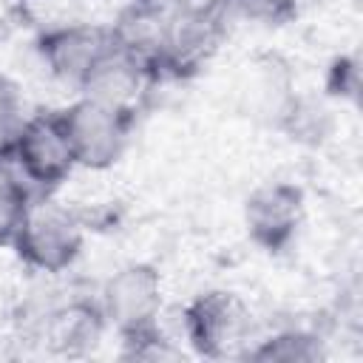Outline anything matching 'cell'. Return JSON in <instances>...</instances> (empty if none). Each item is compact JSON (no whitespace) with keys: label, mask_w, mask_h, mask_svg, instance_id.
Returning <instances> with one entry per match:
<instances>
[{"label":"cell","mask_w":363,"mask_h":363,"mask_svg":"<svg viewBox=\"0 0 363 363\" xmlns=\"http://www.w3.org/2000/svg\"><path fill=\"white\" fill-rule=\"evenodd\" d=\"M122 337V357L128 360H147V363H162V360H182V349L162 335V329L156 323L119 335Z\"/></svg>","instance_id":"obj_13"},{"label":"cell","mask_w":363,"mask_h":363,"mask_svg":"<svg viewBox=\"0 0 363 363\" xmlns=\"http://www.w3.org/2000/svg\"><path fill=\"white\" fill-rule=\"evenodd\" d=\"M142 3H147V6H156V9H162V11H176V9L193 6V3H199V0H142Z\"/></svg>","instance_id":"obj_16"},{"label":"cell","mask_w":363,"mask_h":363,"mask_svg":"<svg viewBox=\"0 0 363 363\" xmlns=\"http://www.w3.org/2000/svg\"><path fill=\"white\" fill-rule=\"evenodd\" d=\"M227 23L230 20L218 0H199L193 6L170 11L159 62V82L184 79L204 68L227 37Z\"/></svg>","instance_id":"obj_2"},{"label":"cell","mask_w":363,"mask_h":363,"mask_svg":"<svg viewBox=\"0 0 363 363\" xmlns=\"http://www.w3.org/2000/svg\"><path fill=\"white\" fill-rule=\"evenodd\" d=\"M227 20H247L258 26H284L295 20L301 0H218Z\"/></svg>","instance_id":"obj_12"},{"label":"cell","mask_w":363,"mask_h":363,"mask_svg":"<svg viewBox=\"0 0 363 363\" xmlns=\"http://www.w3.org/2000/svg\"><path fill=\"white\" fill-rule=\"evenodd\" d=\"M153 85L156 82L145 65H139L133 57H128L125 51L111 45V51L91 68V74L85 77L79 91H82V96L139 113V102L145 99V94Z\"/></svg>","instance_id":"obj_10"},{"label":"cell","mask_w":363,"mask_h":363,"mask_svg":"<svg viewBox=\"0 0 363 363\" xmlns=\"http://www.w3.org/2000/svg\"><path fill=\"white\" fill-rule=\"evenodd\" d=\"M99 306L119 335L156 323L162 309V278L156 267L142 261L119 267L105 281Z\"/></svg>","instance_id":"obj_7"},{"label":"cell","mask_w":363,"mask_h":363,"mask_svg":"<svg viewBox=\"0 0 363 363\" xmlns=\"http://www.w3.org/2000/svg\"><path fill=\"white\" fill-rule=\"evenodd\" d=\"M108 329V318L96 301L74 298L54 306L43 323V340L51 354L60 357H85L91 354Z\"/></svg>","instance_id":"obj_9"},{"label":"cell","mask_w":363,"mask_h":363,"mask_svg":"<svg viewBox=\"0 0 363 363\" xmlns=\"http://www.w3.org/2000/svg\"><path fill=\"white\" fill-rule=\"evenodd\" d=\"M182 323L187 343L210 360L244 354L252 332L247 303L227 289H210L196 295L184 306Z\"/></svg>","instance_id":"obj_3"},{"label":"cell","mask_w":363,"mask_h":363,"mask_svg":"<svg viewBox=\"0 0 363 363\" xmlns=\"http://www.w3.org/2000/svg\"><path fill=\"white\" fill-rule=\"evenodd\" d=\"M9 153L20 173L28 179V184L40 190L60 187L77 167L74 147L62 128L60 111L34 113L31 119H26L11 136Z\"/></svg>","instance_id":"obj_5"},{"label":"cell","mask_w":363,"mask_h":363,"mask_svg":"<svg viewBox=\"0 0 363 363\" xmlns=\"http://www.w3.org/2000/svg\"><path fill=\"white\" fill-rule=\"evenodd\" d=\"M113 37L111 26H91V23H68L45 28L37 37V51L45 68L71 85H82L91 68L111 51Z\"/></svg>","instance_id":"obj_8"},{"label":"cell","mask_w":363,"mask_h":363,"mask_svg":"<svg viewBox=\"0 0 363 363\" xmlns=\"http://www.w3.org/2000/svg\"><path fill=\"white\" fill-rule=\"evenodd\" d=\"M306 216V196L292 182H267L244 201V227L252 244L267 252H284Z\"/></svg>","instance_id":"obj_6"},{"label":"cell","mask_w":363,"mask_h":363,"mask_svg":"<svg viewBox=\"0 0 363 363\" xmlns=\"http://www.w3.org/2000/svg\"><path fill=\"white\" fill-rule=\"evenodd\" d=\"M31 204L34 201L26 184L14 179H0V247H11Z\"/></svg>","instance_id":"obj_14"},{"label":"cell","mask_w":363,"mask_h":363,"mask_svg":"<svg viewBox=\"0 0 363 363\" xmlns=\"http://www.w3.org/2000/svg\"><path fill=\"white\" fill-rule=\"evenodd\" d=\"M326 94L329 96H337V99H349V102H357V94H360V62L357 57H335L329 71H326Z\"/></svg>","instance_id":"obj_15"},{"label":"cell","mask_w":363,"mask_h":363,"mask_svg":"<svg viewBox=\"0 0 363 363\" xmlns=\"http://www.w3.org/2000/svg\"><path fill=\"white\" fill-rule=\"evenodd\" d=\"M244 357L261 363H318L326 357V352L318 335L303 329H284L278 335L258 340L252 349L244 352Z\"/></svg>","instance_id":"obj_11"},{"label":"cell","mask_w":363,"mask_h":363,"mask_svg":"<svg viewBox=\"0 0 363 363\" xmlns=\"http://www.w3.org/2000/svg\"><path fill=\"white\" fill-rule=\"evenodd\" d=\"M23 3H31V0H23Z\"/></svg>","instance_id":"obj_17"},{"label":"cell","mask_w":363,"mask_h":363,"mask_svg":"<svg viewBox=\"0 0 363 363\" xmlns=\"http://www.w3.org/2000/svg\"><path fill=\"white\" fill-rule=\"evenodd\" d=\"M60 119L74 147L77 167L105 170L122 159L136 125V111L79 96L60 111Z\"/></svg>","instance_id":"obj_1"},{"label":"cell","mask_w":363,"mask_h":363,"mask_svg":"<svg viewBox=\"0 0 363 363\" xmlns=\"http://www.w3.org/2000/svg\"><path fill=\"white\" fill-rule=\"evenodd\" d=\"M82 221L48 201L31 204L23 227L17 230L11 250L23 264L40 272H65L82 252Z\"/></svg>","instance_id":"obj_4"}]
</instances>
